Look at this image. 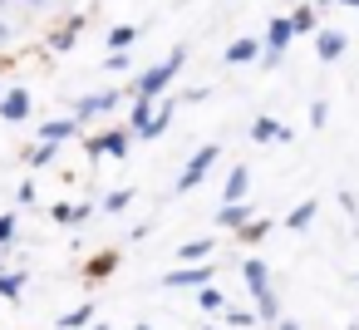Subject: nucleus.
Listing matches in <instances>:
<instances>
[{
  "instance_id": "1",
  "label": "nucleus",
  "mask_w": 359,
  "mask_h": 330,
  "mask_svg": "<svg viewBox=\"0 0 359 330\" xmlns=\"http://www.w3.org/2000/svg\"><path fill=\"white\" fill-rule=\"evenodd\" d=\"M241 276H246V286H251V296H256V315H261L266 325H276V320H280V305H276V291H271V271H266V261H261V256H246Z\"/></svg>"
},
{
  "instance_id": "2",
  "label": "nucleus",
  "mask_w": 359,
  "mask_h": 330,
  "mask_svg": "<svg viewBox=\"0 0 359 330\" xmlns=\"http://www.w3.org/2000/svg\"><path fill=\"white\" fill-rule=\"evenodd\" d=\"M182 60H187V45H177L168 60H158L153 70H143L138 74V84H133V99H158L172 79H177V70H182Z\"/></svg>"
},
{
  "instance_id": "3",
  "label": "nucleus",
  "mask_w": 359,
  "mask_h": 330,
  "mask_svg": "<svg viewBox=\"0 0 359 330\" xmlns=\"http://www.w3.org/2000/svg\"><path fill=\"white\" fill-rule=\"evenodd\" d=\"M217 158H222V148H217V143H207V148H197V153L187 158V168H182V178H177V192H192V187H197V183H202V178L212 173V163H217Z\"/></svg>"
},
{
  "instance_id": "4",
  "label": "nucleus",
  "mask_w": 359,
  "mask_h": 330,
  "mask_svg": "<svg viewBox=\"0 0 359 330\" xmlns=\"http://www.w3.org/2000/svg\"><path fill=\"white\" fill-rule=\"evenodd\" d=\"M207 281H212V266H207V261H182L177 271H168V276H163V286H168V291H202Z\"/></svg>"
},
{
  "instance_id": "5",
  "label": "nucleus",
  "mask_w": 359,
  "mask_h": 330,
  "mask_svg": "<svg viewBox=\"0 0 359 330\" xmlns=\"http://www.w3.org/2000/svg\"><path fill=\"white\" fill-rule=\"evenodd\" d=\"M128 138H138V133H133V128H109V133H94V138H89V153H94V158H104V153H109V158L118 163V158L128 153Z\"/></svg>"
},
{
  "instance_id": "6",
  "label": "nucleus",
  "mask_w": 359,
  "mask_h": 330,
  "mask_svg": "<svg viewBox=\"0 0 359 330\" xmlns=\"http://www.w3.org/2000/svg\"><path fill=\"white\" fill-rule=\"evenodd\" d=\"M0 119H6V124H25L30 119V89L25 84H15V89L0 94Z\"/></svg>"
},
{
  "instance_id": "7",
  "label": "nucleus",
  "mask_w": 359,
  "mask_h": 330,
  "mask_svg": "<svg viewBox=\"0 0 359 330\" xmlns=\"http://www.w3.org/2000/svg\"><path fill=\"white\" fill-rule=\"evenodd\" d=\"M256 222V207L241 197V202H222L217 207V227H226V232H241V227H251Z\"/></svg>"
},
{
  "instance_id": "8",
  "label": "nucleus",
  "mask_w": 359,
  "mask_h": 330,
  "mask_svg": "<svg viewBox=\"0 0 359 330\" xmlns=\"http://www.w3.org/2000/svg\"><path fill=\"white\" fill-rule=\"evenodd\" d=\"M114 109H118V89H104V94H89V99L74 104L79 119H99V114H114Z\"/></svg>"
},
{
  "instance_id": "9",
  "label": "nucleus",
  "mask_w": 359,
  "mask_h": 330,
  "mask_svg": "<svg viewBox=\"0 0 359 330\" xmlns=\"http://www.w3.org/2000/svg\"><path fill=\"white\" fill-rule=\"evenodd\" d=\"M79 128H84V119L69 114V119H50V124H40V138H50V143H69V138H79Z\"/></svg>"
},
{
  "instance_id": "10",
  "label": "nucleus",
  "mask_w": 359,
  "mask_h": 330,
  "mask_svg": "<svg viewBox=\"0 0 359 330\" xmlns=\"http://www.w3.org/2000/svg\"><path fill=\"white\" fill-rule=\"evenodd\" d=\"M290 40H295V20H285V15H280V20H271V25H266V50H271V55H285V45H290Z\"/></svg>"
},
{
  "instance_id": "11",
  "label": "nucleus",
  "mask_w": 359,
  "mask_h": 330,
  "mask_svg": "<svg viewBox=\"0 0 359 330\" xmlns=\"http://www.w3.org/2000/svg\"><path fill=\"white\" fill-rule=\"evenodd\" d=\"M153 119H158L153 99H133V119H128V128H133L138 138H153Z\"/></svg>"
},
{
  "instance_id": "12",
  "label": "nucleus",
  "mask_w": 359,
  "mask_h": 330,
  "mask_svg": "<svg viewBox=\"0 0 359 330\" xmlns=\"http://www.w3.org/2000/svg\"><path fill=\"white\" fill-rule=\"evenodd\" d=\"M315 55H320L325 65H334V60L344 55V35H339V30H320V35H315Z\"/></svg>"
},
{
  "instance_id": "13",
  "label": "nucleus",
  "mask_w": 359,
  "mask_h": 330,
  "mask_svg": "<svg viewBox=\"0 0 359 330\" xmlns=\"http://www.w3.org/2000/svg\"><path fill=\"white\" fill-rule=\"evenodd\" d=\"M261 60V40H231L226 45V65H251Z\"/></svg>"
},
{
  "instance_id": "14",
  "label": "nucleus",
  "mask_w": 359,
  "mask_h": 330,
  "mask_svg": "<svg viewBox=\"0 0 359 330\" xmlns=\"http://www.w3.org/2000/svg\"><path fill=\"white\" fill-rule=\"evenodd\" d=\"M251 138H256V143H276V138H290V128L276 124V119H256V124H251Z\"/></svg>"
},
{
  "instance_id": "15",
  "label": "nucleus",
  "mask_w": 359,
  "mask_h": 330,
  "mask_svg": "<svg viewBox=\"0 0 359 330\" xmlns=\"http://www.w3.org/2000/svg\"><path fill=\"white\" fill-rule=\"evenodd\" d=\"M25 271H0V301H20L25 296Z\"/></svg>"
},
{
  "instance_id": "16",
  "label": "nucleus",
  "mask_w": 359,
  "mask_h": 330,
  "mask_svg": "<svg viewBox=\"0 0 359 330\" xmlns=\"http://www.w3.org/2000/svg\"><path fill=\"white\" fill-rule=\"evenodd\" d=\"M246 187H251V173H246V168H231V178H226V192H222V202H241V197H246Z\"/></svg>"
},
{
  "instance_id": "17",
  "label": "nucleus",
  "mask_w": 359,
  "mask_h": 330,
  "mask_svg": "<svg viewBox=\"0 0 359 330\" xmlns=\"http://www.w3.org/2000/svg\"><path fill=\"white\" fill-rule=\"evenodd\" d=\"M89 320H94V305L84 301V305H74V310L60 315V330H89Z\"/></svg>"
},
{
  "instance_id": "18",
  "label": "nucleus",
  "mask_w": 359,
  "mask_h": 330,
  "mask_svg": "<svg viewBox=\"0 0 359 330\" xmlns=\"http://www.w3.org/2000/svg\"><path fill=\"white\" fill-rule=\"evenodd\" d=\"M84 217H89L84 202H79V207H74V202H60V207H55V222H60V227H79Z\"/></svg>"
},
{
  "instance_id": "19",
  "label": "nucleus",
  "mask_w": 359,
  "mask_h": 330,
  "mask_svg": "<svg viewBox=\"0 0 359 330\" xmlns=\"http://www.w3.org/2000/svg\"><path fill=\"white\" fill-rule=\"evenodd\" d=\"M315 212H320V202H300V207L285 217V227H290V232H305V227L315 222Z\"/></svg>"
},
{
  "instance_id": "20",
  "label": "nucleus",
  "mask_w": 359,
  "mask_h": 330,
  "mask_svg": "<svg viewBox=\"0 0 359 330\" xmlns=\"http://www.w3.org/2000/svg\"><path fill=\"white\" fill-rule=\"evenodd\" d=\"M212 256V242L207 237H197V242H182L177 246V261H207Z\"/></svg>"
},
{
  "instance_id": "21",
  "label": "nucleus",
  "mask_w": 359,
  "mask_h": 330,
  "mask_svg": "<svg viewBox=\"0 0 359 330\" xmlns=\"http://www.w3.org/2000/svg\"><path fill=\"white\" fill-rule=\"evenodd\" d=\"M128 202H133V187H114L99 207H104V212H128Z\"/></svg>"
},
{
  "instance_id": "22",
  "label": "nucleus",
  "mask_w": 359,
  "mask_h": 330,
  "mask_svg": "<svg viewBox=\"0 0 359 330\" xmlns=\"http://www.w3.org/2000/svg\"><path fill=\"white\" fill-rule=\"evenodd\" d=\"M133 40H138V25H114V30H109V45H114V50H128Z\"/></svg>"
},
{
  "instance_id": "23",
  "label": "nucleus",
  "mask_w": 359,
  "mask_h": 330,
  "mask_svg": "<svg viewBox=\"0 0 359 330\" xmlns=\"http://www.w3.org/2000/svg\"><path fill=\"white\" fill-rule=\"evenodd\" d=\"M55 153H60V143H50V138H40V148L30 153V168H50V163H55Z\"/></svg>"
},
{
  "instance_id": "24",
  "label": "nucleus",
  "mask_w": 359,
  "mask_h": 330,
  "mask_svg": "<svg viewBox=\"0 0 359 330\" xmlns=\"http://www.w3.org/2000/svg\"><path fill=\"white\" fill-rule=\"evenodd\" d=\"M197 305H202V310H222V305H226V296H222L217 286H202V291H197Z\"/></svg>"
},
{
  "instance_id": "25",
  "label": "nucleus",
  "mask_w": 359,
  "mask_h": 330,
  "mask_svg": "<svg viewBox=\"0 0 359 330\" xmlns=\"http://www.w3.org/2000/svg\"><path fill=\"white\" fill-rule=\"evenodd\" d=\"M290 20H295V35H310V30H315V11H310V6H300Z\"/></svg>"
},
{
  "instance_id": "26",
  "label": "nucleus",
  "mask_w": 359,
  "mask_h": 330,
  "mask_svg": "<svg viewBox=\"0 0 359 330\" xmlns=\"http://www.w3.org/2000/svg\"><path fill=\"white\" fill-rule=\"evenodd\" d=\"M74 35H79V20H69V25L55 35V50H74Z\"/></svg>"
},
{
  "instance_id": "27",
  "label": "nucleus",
  "mask_w": 359,
  "mask_h": 330,
  "mask_svg": "<svg viewBox=\"0 0 359 330\" xmlns=\"http://www.w3.org/2000/svg\"><path fill=\"white\" fill-rule=\"evenodd\" d=\"M104 70H114V74H118V70H128V50H114V55L104 60Z\"/></svg>"
},
{
  "instance_id": "28",
  "label": "nucleus",
  "mask_w": 359,
  "mask_h": 330,
  "mask_svg": "<svg viewBox=\"0 0 359 330\" xmlns=\"http://www.w3.org/2000/svg\"><path fill=\"white\" fill-rule=\"evenodd\" d=\"M325 119H330V109H325V104H310V124L325 128Z\"/></svg>"
},
{
  "instance_id": "29",
  "label": "nucleus",
  "mask_w": 359,
  "mask_h": 330,
  "mask_svg": "<svg viewBox=\"0 0 359 330\" xmlns=\"http://www.w3.org/2000/svg\"><path fill=\"white\" fill-rule=\"evenodd\" d=\"M20 202H25V207H35V202H40V192H35V183H20Z\"/></svg>"
},
{
  "instance_id": "30",
  "label": "nucleus",
  "mask_w": 359,
  "mask_h": 330,
  "mask_svg": "<svg viewBox=\"0 0 359 330\" xmlns=\"http://www.w3.org/2000/svg\"><path fill=\"white\" fill-rule=\"evenodd\" d=\"M11 237H15V217H0V246H6Z\"/></svg>"
},
{
  "instance_id": "31",
  "label": "nucleus",
  "mask_w": 359,
  "mask_h": 330,
  "mask_svg": "<svg viewBox=\"0 0 359 330\" xmlns=\"http://www.w3.org/2000/svg\"><path fill=\"white\" fill-rule=\"evenodd\" d=\"M6 40H11V25H6V20H0V45H6Z\"/></svg>"
},
{
  "instance_id": "32",
  "label": "nucleus",
  "mask_w": 359,
  "mask_h": 330,
  "mask_svg": "<svg viewBox=\"0 0 359 330\" xmlns=\"http://www.w3.org/2000/svg\"><path fill=\"white\" fill-rule=\"evenodd\" d=\"M280 330H300V325H295V320H280Z\"/></svg>"
},
{
  "instance_id": "33",
  "label": "nucleus",
  "mask_w": 359,
  "mask_h": 330,
  "mask_svg": "<svg viewBox=\"0 0 359 330\" xmlns=\"http://www.w3.org/2000/svg\"><path fill=\"white\" fill-rule=\"evenodd\" d=\"M339 6H359V0H339Z\"/></svg>"
},
{
  "instance_id": "34",
  "label": "nucleus",
  "mask_w": 359,
  "mask_h": 330,
  "mask_svg": "<svg viewBox=\"0 0 359 330\" xmlns=\"http://www.w3.org/2000/svg\"><path fill=\"white\" fill-rule=\"evenodd\" d=\"M133 330H153V325H133Z\"/></svg>"
},
{
  "instance_id": "35",
  "label": "nucleus",
  "mask_w": 359,
  "mask_h": 330,
  "mask_svg": "<svg viewBox=\"0 0 359 330\" xmlns=\"http://www.w3.org/2000/svg\"><path fill=\"white\" fill-rule=\"evenodd\" d=\"M89 330H109V325H89Z\"/></svg>"
},
{
  "instance_id": "36",
  "label": "nucleus",
  "mask_w": 359,
  "mask_h": 330,
  "mask_svg": "<svg viewBox=\"0 0 359 330\" xmlns=\"http://www.w3.org/2000/svg\"><path fill=\"white\" fill-rule=\"evenodd\" d=\"M315 6H330V0H315Z\"/></svg>"
},
{
  "instance_id": "37",
  "label": "nucleus",
  "mask_w": 359,
  "mask_h": 330,
  "mask_svg": "<svg viewBox=\"0 0 359 330\" xmlns=\"http://www.w3.org/2000/svg\"><path fill=\"white\" fill-rule=\"evenodd\" d=\"M30 6H45V0H30Z\"/></svg>"
},
{
  "instance_id": "38",
  "label": "nucleus",
  "mask_w": 359,
  "mask_h": 330,
  "mask_svg": "<svg viewBox=\"0 0 359 330\" xmlns=\"http://www.w3.org/2000/svg\"><path fill=\"white\" fill-rule=\"evenodd\" d=\"M207 330H217V325H207Z\"/></svg>"
}]
</instances>
